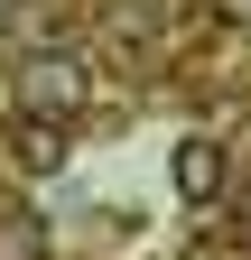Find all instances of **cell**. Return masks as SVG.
I'll list each match as a JSON object with an SVG mask.
<instances>
[{
    "label": "cell",
    "mask_w": 251,
    "mask_h": 260,
    "mask_svg": "<svg viewBox=\"0 0 251 260\" xmlns=\"http://www.w3.org/2000/svg\"><path fill=\"white\" fill-rule=\"evenodd\" d=\"M0 260H47V214L0 205Z\"/></svg>",
    "instance_id": "obj_4"
},
{
    "label": "cell",
    "mask_w": 251,
    "mask_h": 260,
    "mask_svg": "<svg viewBox=\"0 0 251 260\" xmlns=\"http://www.w3.org/2000/svg\"><path fill=\"white\" fill-rule=\"evenodd\" d=\"M66 158H75V121L19 112V130H10V168H19V177H56Z\"/></svg>",
    "instance_id": "obj_2"
},
{
    "label": "cell",
    "mask_w": 251,
    "mask_h": 260,
    "mask_svg": "<svg viewBox=\"0 0 251 260\" xmlns=\"http://www.w3.org/2000/svg\"><path fill=\"white\" fill-rule=\"evenodd\" d=\"M93 103V75L75 47H28L19 56V112H47V121H75Z\"/></svg>",
    "instance_id": "obj_1"
},
{
    "label": "cell",
    "mask_w": 251,
    "mask_h": 260,
    "mask_svg": "<svg viewBox=\"0 0 251 260\" xmlns=\"http://www.w3.org/2000/svg\"><path fill=\"white\" fill-rule=\"evenodd\" d=\"M168 186L186 195V205H214V195H224V140H196V130H186V140L168 149Z\"/></svg>",
    "instance_id": "obj_3"
}]
</instances>
